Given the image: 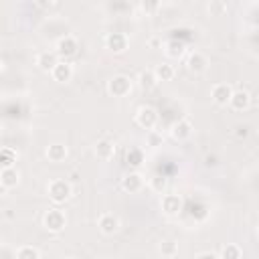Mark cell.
<instances>
[{
  "instance_id": "cell-1",
  "label": "cell",
  "mask_w": 259,
  "mask_h": 259,
  "mask_svg": "<svg viewBox=\"0 0 259 259\" xmlns=\"http://www.w3.org/2000/svg\"><path fill=\"white\" fill-rule=\"evenodd\" d=\"M71 182L69 180H63V178H55V180H51L49 182V186H47V194H49V198L55 202V204H61V202H65L69 196H71Z\"/></svg>"
},
{
  "instance_id": "cell-2",
  "label": "cell",
  "mask_w": 259,
  "mask_h": 259,
  "mask_svg": "<svg viewBox=\"0 0 259 259\" xmlns=\"http://www.w3.org/2000/svg\"><path fill=\"white\" fill-rule=\"evenodd\" d=\"M42 225H45L47 231H51V233H59V231L65 229V225H67V217H65V212H63L61 208L53 206V208H49V210L42 214Z\"/></svg>"
},
{
  "instance_id": "cell-3",
  "label": "cell",
  "mask_w": 259,
  "mask_h": 259,
  "mask_svg": "<svg viewBox=\"0 0 259 259\" xmlns=\"http://www.w3.org/2000/svg\"><path fill=\"white\" fill-rule=\"evenodd\" d=\"M130 45V38L125 32H119V30H113V32H107L105 34V49L111 51L113 55H119L127 49Z\"/></svg>"
},
{
  "instance_id": "cell-4",
  "label": "cell",
  "mask_w": 259,
  "mask_h": 259,
  "mask_svg": "<svg viewBox=\"0 0 259 259\" xmlns=\"http://www.w3.org/2000/svg\"><path fill=\"white\" fill-rule=\"evenodd\" d=\"M107 91L113 97H125L132 91V79L125 75H115L107 81Z\"/></svg>"
},
{
  "instance_id": "cell-5",
  "label": "cell",
  "mask_w": 259,
  "mask_h": 259,
  "mask_svg": "<svg viewBox=\"0 0 259 259\" xmlns=\"http://www.w3.org/2000/svg\"><path fill=\"white\" fill-rule=\"evenodd\" d=\"M77 49H79L77 38H75V36H71V34H65V36H61V38L57 40L55 53H57V55H59L63 61H67L69 57L77 55Z\"/></svg>"
},
{
  "instance_id": "cell-6",
  "label": "cell",
  "mask_w": 259,
  "mask_h": 259,
  "mask_svg": "<svg viewBox=\"0 0 259 259\" xmlns=\"http://www.w3.org/2000/svg\"><path fill=\"white\" fill-rule=\"evenodd\" d=\"M136 123H138L140 127L152 132V130L156 127V123H158V111H156L154 107H150V105L140 107L138 113H136Z\"/></svg>"
},
{
  "instance_id": "cell-7",
  "label": "cell",
  "mask_w": 259,
  "mask_h": 259,
  "mask_svg": "<svg viewBox=\"0 0 259 259\" xmlns=\"http://www.w3.org/2000/svg\"><path fill=\"white\" fill-rule=\"evenodd\" d=\"M233 87L229 85V83H217V85H212V89H210V97H212V101L217 103V105H227L229 101H231V97H233Z\"/></svg>"
},
{
  "instance_id": "cell-8",
  "label": "cell",
  "mask_w": 259,
  "mask_h": 259,
  "mask_svg": "<svg viewBox=\"0 0 259 259\" xmlns=\"http://www.w3.org/2000/svg\"><path fill=\"white\" fill-rule=\"evenodd\" d=\"M59 61H61V57L55 51H42V53L36 55V67L40 71H45V73H51L57 67Z\"/></svg>"
},
{
  "instance_id": "cell-9",
  "label": "cell",
  "mask_w": 259,
  "mask_h": 259,
  "mask_svg": "<svg viewBox=\"0 0 259 259\" xmlns=\"http://www.w3.org/2000/svg\"><path fill=\"white\" fill-rule=\"evenodd\" d=\"M51 77H53V81H57V83H67V81H71V77H73V65L69 63V61H59L57 63V67L51 71Z\"/></svg>"
},
{
  "instance_id": "cell-10",
  "label": "cell",
  "mask_w": 259,
  "mask_h": 259,
  "mask_svg": "<svg viewBox=\"0 0 259 259\" xmlns=\"http://www.w3.org/2000/svg\"><path fill=\"white\" fill-rule=\"evenodd\" d=\"M121 188H123L125 192H130V194L140 192V190L144 188V176H142L140 172H130V174H125V176L121 178Z\"/></svg>"
},
{
  "instance_id": "cell-11",
  "label": "cell",
  "mask_w": 259,
  "mask_h": 259,
  "mask_svg": "<svg viewBox=\"0 0 259 259\" xmlns=\"http://www.w3.org/2000/svg\"><path fill=\"white\" fill-rule=\"evenodd\" d=\"M206 65H208V59L200 51H192L186 59V67L190 73H202L206 69Z\"/></svg>"
},
{
  "instance_id": "cell-12",
  "label": "cell",
  "mask_w": 259,
  "mask_h": 259,
  "mask_svg": "<svg viewBox=\"0 0 259 259\" xmlns=\"http://www.w3.org/2000/svg\"><path fill=\"white\" fill-rule=\"evenodd\" d=\"M97 227H99V231H101L103 235H113V233L119 229V219H117L115 214H111V212H105V214L99 217Z\"/></svg>"
},
{
  "instance_id": "cell-13",
  "label": "cell",
  "mask_w": 259,
  "mask_h": 259,
  "mask_svg": "<svg viewBox=\"0 0 259 259\" xmlns=\"http://www.w3.org/2000/svg\"><path fill=\"white\" fill-rule=\"evenodd\" d=\"M160 206L166 214H178V210L182 208V198L178 194H164L160 200Z\"/></svg>"
},
{
  "instance_id": "cell-14",
  "label": "cell",
  "mask_w": 259,
  "mask_h": 259,
  "mask_svg": "<svg viewBox=\"0 0 259 259\" xmlns=\"http://www.w3.org/2000/svg\"><path fill=\"white\" fill-rule=\"evenodd\" d=\"M190 134H192V123H190L188 119H178V121H174L172 127H170V136H172L174 140H186Z\"/></svg>"
},
{
  "instance_id": "cell-15",
  "label": "cell",
  "mask_w": 259,
  "mask_h": 259,
  "mask_svg": "<svg viewBox=\"0 0 259 259\" xmlns=\"http://www.w3.org/2000/svg\"><path fill=\"white\" fill-rule=\"evenodd\" d=\"M249 101H251V97H249V93H247L245 89H235V91H233V97H231V101H229V105H231L235 111H243V109L249 107Z\"/></svg>"
},
{
  "instance_id": "cell-16",
  "label": "cell",
  "mask_w": 259,
  "mask_h": 259,
  "mask_svg": "<svg viewBox=\"0 0 259 259\" xmlns=\"http://www.w3.org/2000/svg\"><path fill=\"white\" fill-rule=\"evenodd\" d=\"M18 170L16 168H2L0 170V184L2 188H12L18 184Z\"/></svg>"
},
{
  "instance_id": "cell-17",
  "label": "cell",
  "mask_w": 259,
  "mask_h": 259,
  "mask_svg": "<svg viewBox=\"0 0 259 259\" xmlns=\"http://www.w3.org/2000/svg\"><path fill=\"white\" fill-rule=\"evenodd\" d=\"M156 83H158V79H156V73H154V69H146V71H140V75H138V85H140L144 91H148V89H154V87H156Z\"/></svg>"
},
{
  "instance_id": "cell-18",
  "label": "cell",
  "mask_w": 259,
  "mask_h": 259,
  "mask_svg": "<svg viewBox=\"0 0 259 259\" xmlns=\"http://www.w3.org/2000/svg\"><path fill=\"white\" fill-rule=\"evenodd\" d=\"M113 152H115V146H113V142H109V140H99V142L95 144V154H97V158H101V160H109V158L113 156Z\"/></svg>"
},
{
  "instance_id": "cell-19",
  "label": "cell",
  "mask_w": 259,
  "mask_h": 259,
  "mask_svg": "<svg viewBox=\"0 0 259 259\" xmlns=\"http://www.w3.org/2000/svg\"><path fill=\"white\" fill-rule=\"evenodd\" d=\"M47 158L51 162H63L67 158V146L65 144H51L47 148Z\"/></svg>"
},
{
  "instance_id": "cell-20",
  "label": "cell",
  "mask_w": 259,
  "mask_h": 259,
  "mask_svg": "<svg viewBox=\"0 0 259 259\" xmlns=\"http://www.w3.org/2000/svg\"><path fill=\"white\" fill-rule=\"evenodd\" d=\"M184 49H186V45L182 40H178V38H170L166 42V55L172 57V59H180L184 55Z\"/></svg>"
},
{
  "instance_id": "cell-21",
  "label": "cell",
  "mask_w": 259,
  "mask_h": 259,
  "mask_svg": "<svg viewBox=\"0 0 259 259\" xmlns=\"http://www.w3.org/2000/svg\"><path fill=\"white\" fill-rule=\"evenodd\" d=\"M154 73H156L158 81H170L174 77V67L170 63H160V65H156Z\"/></svg>"
},
{
  "instance_id": "cell-22",
  "label": "cell",
  "mask_w": 259,
  "mask_h": 259,
  "mask_svg": "<svg viewBox=\"0 0 259 259\" xmlns=\"http://www.w3.org/2000/svg\"><path fill=\"white\" fill-rule=\"evenodd\" d=\"M16 158H18V154L12 148H2L0 150V166L2 168H14Z\"/></svg>"
},
{
  "instance_id": "cell-23",
  "label": "cell",
  "mask_w": 259,
  "mask_h": 259,
  "mask_svg": "<svg viewBox=\"0 0 259 259\" xmlns=\"http://www.w3.org/2000/svg\"><path fill=\"white\" fill-rule=\"evenodd\" d=\"M14 259H40V255H38V251H36L34 247L24 245V247H18V249H16Z\"/></svg>"
},
{
  "instance_id": "cell-24",
  "label": "cell",
  "mask_w": 259,
  "mask_h": 259,
  "mask_svg": "<svg viewBox=\"0 0 259 259\" xmlns=\"http://www.w3.org/2000/svg\"><path fill=\"white\" fill-rule=\"evenodd\" d=\"M221 259H241V249H239V245L227 243V245L221 249Z\"/></svg>"
},
{
  "instance_id": "cell-25",
  "label": "cell",
  "mask_w": 259,
  "mask_h": 259,
  "mask_svg": "<svg viewBox=\"0 0 259 259\" xmlns=\"http://www.w3.org/2000/svg\"><path fill=\"white\" fill-rule=\"evenodd\" d=\"M142 162H144V154H142V150H140V148H132V150L127 152V164L134 166V168H140Z\"/></svg>"
},
{
  "instance_id": "cell-26",
  "label": "cell",
  "mask_w": 259,
  "mask_h": 259,
  "mask_svg": "<svg viewBox=\"0 0 259 259\" xmlns=\"http://www.w3.org/2000/svg\"><path fill=\"white\" fill-rule=\"evenodd\" d=\"M160 253L166 255V257H174V255L178 253V247H176L174 241H162V245H160Z\"/></svg>"
},
{
  "instance_id": "cell-27",
  "label": "cell",
  "mask_w": 259,
  "mask_h": 259,
  "mask_svg": "<svg viewBox=\"0 0 259 259\" xmlns=\"http://www.w3.org/2000/svg\"><path fill=\"white\" fill-rule=\"evenodd\" d=\"M150 186H152L156 192H164V190H166V186H168V180H166L164 176H154V178H152V182H150Z\"/></svg>"
},
{
  "instance_id": "cell-28",
  "label": "cell",
  "mask_w": 259,
  "mask_h": 259,
  "mask_svg": "<svg viewBox=\"0 0 259 259\" xmlns=\"http://www.w3.org/2000/svg\"><path fill=\"white\" fill-rule=\"evenodd\" d=\"M148 146H152V148H158V146H162V134H158L156 130L148 132Z\"/></svg>"
},
{
  "instance_id": "cell-29",
  "label": "cell",
  "mask_w": 259,
  "mask_h": 259,
  "mask_svg": "<svg viewBox=\"0 0 259 259\" xmlns=\"http://www.w3.org/2000/svg\"><path fill=\"white\" fill-rule=\"evenodd\" d=\"M208 10H210L212 14H221V12L227 10V2H210V4H208Z\"/></svg>"
},
{
  "instance_id": "cell-30",
  "label": "cell",
  "mask_w": 259,
  "mask_h": 259,
  "mask_svg": "<svg viewBox=\"0 0 259 259\" xmlns=\"http://www.w3.org/2000/svg\"><path fill=\"white\" fill-rule=\"evenodd\" d=\"M204 166H208V168L219 166V156H214V154H206V156H204Z\"/></svg>"
},
{
  "instance_id": "cell-31",
  "label": "cell",
  "mask_w": 259,
  "mask_h": 259,
  "mask_svg": "<svg viewBox=\"0 0 259 259\" xmlns=\"http://www.w3.org/2000/svg\"><path fill=\"white\" fill-rule=\"evenodd\" d=\"M235 136L237 138H247L249 136V127L247 125H237L235 127Z\"/></svg>"
},
{
  "instance_id": "cell-32",
  "label": "cell",
  "mask_w": 259,
  "mask_h": 259,
  "mask_svg": "<svg viewBox=\"0 0 259 259\" xmlns=\"http://www.w3.org/2000/svg\"><path fill=\"white\" fill-rule=\"evenodd\" d=\"M196 259H221L219 255H214L212 251H202V253H198L196 255Z\"/></svg>"
},
{
  "instance_id": "cell-33",
  "label": "cell",
  "mask_w": 259,
  "mask_h": 259,
  "mask_svg": "<svg viewBox=\"0 0 259 259\" xmlns=\"http://www.w3.org/2000/svg\"><path fill=\"white\" fill-rule=\"evenodd\" d=\"M148 45H150V47H152V49H156V47H160V45H162V42H160V38H156V36H152V38H150V40H148Z\"/></svg>"
},
{
  "instance_id": "cell-34",
  "label": "cell",
  "mask_w": 259,
  "mask_h": 259,
  "mask_svg": "<svg viewBox=\"0 0 259 259\" xmlns=\"http://www.w3.org/2000/svg\"><path fill=\"white\" fill-rule=\"evenodd\" d=\"M156 6H158V4H154V2H150V4H146V2H144V4H142V8H144V10H152V8H156Z\"/></svg>"
},
{
  "instance_id": "cell-35",
  "label": "cell",
  "mask_w": 259,
  "mask_h": 259,
  "mask_svg": "<svg viewBox=\"0 0 259 259\" xmlns=\"http://www.w3.org/2000/svg\"><path fill=\"white\" fill-rule=\"evenodd\" d=\"M65 259H77V257H65Z\"/></svg>"
},
{
  "instance_id": "cell-36",
  "label": "cell",
  "mask_w": 259,
  "mask_h": 259,
  "mask_svg": "<svg viewBox=\"0 0 259 259\" xmlns=\"http://www.w3.org/2000/svg\"><path fill=\"white\" fill-rule=\"evenodd\" d=\"M257 235H259V227H257Z\"/></svg>"
}]
</instances>
